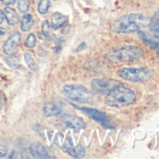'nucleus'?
Listing matches in <instances>:
<instances>
[{
	"instance_id": "nucleus-1",
	"label": "nucleus",
	"mask_w": 159,
	"mask_h": 159,
	"mask_svg": "<svg viewBox=\"0 0 159 159\" xmlns=\"http://www.w3.org/2000/svg\"><path fill=\"white\" fill-rule=\"evenodd\" d=\"M143 56V50L137 45H124L109 50L104 54V59L111 64L133 62Z\"/></svg>"
},
{
	"instance_id": "nucleus-2",
	"label": "nucleus",
	"mask_w": 159,
	"mask_h": 159,
	"mask_svg": "<svg viewBox=\"0 0 159 159\" xmlns=\"http://www.w3.org/2000/svg\"><path fill=\"white\" fill-rule=\"evenodd\" d=\"M104 101L109 107L124 108L132 105L136 101V94L132 89L120 84L106 95Z\"/></svg>"
},
{
	"instance_id": "nucleus-3",
	"label": "nucleus",
	"mask_w": 159,
	"mask_h": 159,
	"mask_svg": "<svg viewBox=\"0 0 159 159\" xmlns=\"http://www.w3.org/2000/svg\"><path fill=\"white\" fill-rule=\"evenodd\" d=\"M147 18L141 13H131L115 20L111 26L114 33L128 34L139 31L145 25Z\"/></svg>"
},
{
	"instance_id": "nucleus-4",
	"label": "nucleus",
	"mask_w": 159,
	"mask_h": 159,
	"mask_svg": "<svg viewBox=\"0 0 159 159\" xmlns=\"http://www.w3.org/2000/svg\"><path fill=\"white\" fill-rule=\"evenodd\" d=\"M62 92L66 98L78 103H92L94 100L93 93L82 85H65Z\"/></svg>"
},
{
	"instance_id": "nucleus-5",
	"label": "nucleus",
	"mask_w": 159,
	"mask_h": 159,
	"mask_svg": "<svg viewBox=\"0 0 159 159\" xmlns=\"http://www.w3.org/2000/svg\"><path fill=\"white\" fill-rule=\"evenodd\" d=\"M117 75L125 81L132 83H144L151 79V71L146 67H123Z\"/></svg>"
},
{
	"instance_id": "nucleus-6",
	"label": "nucleus",
	"mask_w": 159,
	"mask_h": 159,
	"mask_svg": "<svg viewBox=\"0 0 159 159\" xmlns=\"http://www.w3.org/2000/svg\"><path fill=\"white\" fill-rule=\"evenodd\" d=\"M121 83L112 79H94L91 82V86L94 91L101 95H107L111 89Z\"/></svg>"
},
{
	"instance_id": "nucleus-7",
	"label": "nucleus",
	"mask_w": 159,
	"mask_h": 159,
	"mask_svg": "<svg viewBox=\"0 0 159 159\" xmlns=\"http://www.w3.org/2000/svg\"><path fill=\"white\" fill-rule=\"evenodd\" d=\"M76 108L79 109L80 111H82L84 113H85L88 117H90L94 121L99 123L101 125H103L105 127H111L109 124L108 117L104 112H102L97 109H91V108H84V107H76Z\"/></svg>"
},
{
	"instance_id": "nucleus-8",
	"label": "nucleus",
	"mask_w": 159,
	"mask_h": 159,
	"mask_svg": "<svg viewBox=\"0 0 159 159\" xmlns=\"http://www.w3.org/2000/svg\"><path fill=\"white\" fill-rule=\"evenodd\" d=\"M21 42V35L19 32L12 33L3 45V52L6 55H14Z\"/></svg>"
},
{
	"instance_id": "nucleus-9",
	"label": "nucleus",
	"mask_w": 159,
	"mask_h": 159,
	"mask_svg": "<svg viewBox=\"0 0 159 159\" xmlns=\"http://www.w3.org/2000/svg\"><path fill=\"white\" fill-rule=\"evenodd\" d=\"M64 124L74 129V130H81V129H84L85 128V122L81 118V117H78V116H75V115H72V114H65L62 118Z\"/></svg>"
},
{
	"instance_id": "nucleus-10",
	"label": "nucleus",
	"mask_w": 159,
	"mask_h": 159,
	"mask_svg": "<svg viewBox=\"0 0 159 159\" xmlns=\"http://www.w3.org/2000/svg\"><path fill=\"white\" fill-rule=\"evenodd\" d=\"M62 150L74 158H82V157H84V155H85V151H84V147L81 145H78L77 147H74L72 144V141L69 138L66 139V141L63 145Z\"/></svg>"
},
{
	"instance_id": "nucleus-11",
	"label": "nucleus",
	"mask_w": 159,
	"mask_h": 159,
	"mask_svg": "<svg viewBox=\"0 0 159 159\" xmlns=\"http://www.w3.org/2000/svg\"><path fill=\"white\" fill-rule=\"evenodd\" d=\"M62 108L60 104L56 102H47L44 104L42 108V115L44 117H52L57 116L61 113Z\"/></svg>"
},
{
	"instance_id": "nucleus-12",
	"label": "nucleus",
	"mask_w": 159,
	"mask_h": 159,
	"mask_svg": "<svg viewBox=\"0 0 159 159\" xmlns=\"http://www.w3.org/2000/svg\"><path fill=\"white\" fill-rule=\"evenodd\" d=\"M30 153L34 158H49V152L46 147L39 143L34 142L30 145Z\"/></svg>"
},
{
	"instance_id": "nucleus-13",
	"label": "nucleus",
	"mask_w": 159,
	"mask_h": 159,
	"mask_svg": "<svg viewBox=\"0 0 159 159\" xmlns=\"http://www.w3.org/2000/svg\"><path fill=\"white\" fill-rule=\"evenodd\" d=\"M138 32H139V37L146 45H148L152 50L159 52V39L158 38H156L154 36H150L141 30H139Z\"/></svg>"
},
{
	"instance_id": "nucleus-14",
	"label": "nucleus",
	"mask_w": 159,
	"mask_h": 159,
	"mask_svg": "<svg viewBox=\"0 0 159 159\" xmlns=\"http://www.w3.org/2000/svg\"><path fill=\"white\" fill-rule=\"evenodd\" d=\"M51 21H52V29H59L60 27L64 26L67 22H68V17L66 15H64L60 12H54L51 16Z\"/></svg>"
},
{
	"instance_id": "nucleus-15",
	"label": "nucleus",
	"mask_w": 159,
	"mask_h": 159,
	"mask_svg": "<svg viewBox=\"0 0 159 159\" xmlns=\"http://www.w3.org/2000/svg\"><path fill=\"white\" fill-rule=\"evenodd\" d=\"M149 29L152 36L159 39V10L154 12V14L152 16V18L149 21Z\"/></svg>"
},
{
	"instance_id": "nucleus-16",
	"label": "nucleus",
	"mask_w": 159,
	"mask_h": 159,
	"mask_svg": "<svg viewBox=\"0 0 159 159\" xmlns=\"http://www.w3.org/2000/svg\"><path fill=\"white\" fill-rule=\"evenodd\" d=\"M4 14H5V18L7 20L8 25L13 26L19 23V16H18L16 11L13 10L12 8L7 7L4 11Z\"/></svg>"
},
{
	"instance_id": "nucleus-17",
	"label": "nucleus",
	"mask_w": 159,
	"mask_h": 159,
	"mask_svg": "<svg viewBox=\"0 0 159 159\" xmlns=\"http://www.w3.org/2000/svg\"><path fill=\"white\" fill-rule=\"evenodd\" d=\"M41 32H42L43 36L45 37V39H47L49 40H52V39H55L53 29H52V25H50V23L47 20L43 21L42 24H41Z\"/></svg>"
},
{
	"instance_id": "nucleus-18",
	"label": "nucleus",
	"mask_w": 159,
	"mask_h": 159,
	"mask_svg": "<svg viewBox=\"0 0 159 159\" xmlns=\"http://www.w3.org/2000/svg\"><path fill=\"white\" fill-rule=\"evenodd\" d=\"M33 25H34V20L32 15L28 13L24 14L21 22V30L24 32H27L33 27Z\"/></svg>"
},
{
	"instance_id": "nucleus-19",
	"label": "nucleus",
	"mask_w": 159,
	"mask_h": 159,
	"mask_svg": "<svg viewBox=\"0 0 159 159\" xmlns=\"http://www.w3.org/2000/svg\"><path fill=\"white\" fill-rule=\"evenodd\" d=\"M24 58L25 61V64L27 65V66L32 70V71H38L39 70V66L35 61V59L33 58L32 54L29 52H25L24 53Z\"/></svg>"
},
{
	"instance_id": "nucleus-20",
	"label": "nucleus",
	"mask_w": 159,
	"mask_h": 159,
	"mask_svg": "<svg viewBox=\"0 0 159 159\" xmlns=\"http://www.w3.org/2000/svg\"><path fill=\"white\" fill-rule=\"evenodd\" d=\"M51 8L50 0H40L38 5V11L40 14H46Z\"/></svg>"
},
{
	"instance_id": "nucleus-21",
	"label": "nucleus",
	"mask_w": 159,
	"mask_h": 159,
	"mask_svg": "<svg viewBox=\"0 0 159 159\" xmlns=\"http://www.w3.org/2000/svg\"><path fill=\"white\" fill-rule=\"evenodd\" d=\"M17 8L20 12L25 13L30 8V0H16Z\"/></svg>"
},
{
	"instance_id": "nucleus-22",
	"label": "nucleus",
	"mask_w": 159,
	"mask_h": 159,
	"mask_svg": "<svg viewBox=\"0 0 159 159\" xmlns=\"http://www.w3.org/2000/svg\"><path fill=\"white\" fill-rule=\"evenodd\" d=\"M36 43H37V39H36V36L35 34H30L28 35V37L26 38L25 39V46L27 48H34L36 46Z\"/></svg>"
},
{
	"instance_id": "nucleus-23",
	"label": "nucleus",
	"mask_w": 159,
	"mask_h": 159,
	"mask_svg": "<svg viewBox=\"0 0 159 159\" xmlns=\"http://www.w3.org/2000/svg\"><path fill=\"white\" fill-rule=\"evenodd\" d=\"M6 62L10 65V66L14 67V68L19 67V65H20L19 60L13 55H8V57L6 58Z\"/></svg>"
},
{
	"instance_id": "nucleus-24",
	"label": "nucleus",
	"mask_w": 159,
	"mask_h": 159,
	"mask_svg": "<svg viewBox=\"0 0 159 159\" xmlns=\"http://www.w3.org/2000/svg\"><path fill=\"white\" fill-rule=\"evenodd\" d=\"M8 154V145L4 140H0V157H5Z\"/></svg>"
},
{
	"instance_id": "nucleus-25",
	"label": "nucleus",
	"mask_w": 159,
	"mask_h": 159,
	"mask_svg": "<svg viewBox=\"0 0 159 159\" xmlns=\"http://www.w3.org/2000/svg\"><path fill=\"white\" fill-rule=\"evenodd\" d=\"M5 103H6V97L2 92H0V110L3 109V107L5 106Z\"/></svg>"
},
{
	"instance_id": "nucleus-26",
	"label": "nucleus",
	"mask_w": 159,
	"mask_h": 159,
	"mask_svg": "<svg viewBox=\"0 0 159 159\" xmlns=\"http://www.w3.org/2000/svg\"><path fill=\"white\" fill-rule=\"evenodd\" d=\"M0 2L4 4L5 6H11L15 2V0H0Z\"/></svg>"
},
{
	"instance_id": "nucleus-27",
	"label": "nucleus",
	"mask_w": 159,
	"mask_h": 159,
	"mask_svg": "<svg viewBox=\"0 0 159 159\" xmlns=\"http://www.w3.org/2000/svg\"><path fill=\"white\" fill-rule=\"evenodd\" d=\"M4 19H5V14H4V12L1 10H0V25L3 23Z\"/></svg>"
},
{
	"instance_id": "nucleus-28",
	"label": "nucleus",
	"mask_w": 159,
	"mask_h": 159,
	"mask_svg": "<svg viewBox=\"0 0 159 159\" xmlns=\"http://www.w3.org/2000/svg\"><path fill=\"white\" fill-rule=\"evenodd\" d=\"M6 29L4 28V27H2L1 25H0V38H1V37H3L5 34H6Z\"/></svg>"
},
{
	"instance_id": "nucleus-29",
	"label": "nucleus",
	"mask_w": 159,
	"mask_h": 159,
	"mask_svg": "<svg viewBox=\"0 0 159 159\" xmlns=\"http://www.w3.org/2000/svg\"><path fill=\"white\" fill-rule=\"evenodd\" d=\"M85 45H86V44H85L84 42H83V43H82L81 45H80V46H79V47H78V48L76 49V52H79V51H81V49L84 48V47H85Z\"/></svg>"
},
{
	"instance_id": "nucleus-30",
	"label": "nucleus",
	"mask_w": 159,
	"mask_h": 159,
	"mask_svg": "<svg viewBox=\"0 0 159 159\" xmlns=\"http://www.w3.org/2000/svg\"><path fill=\"white\" fill-rule=\"evenodd\" d=\"M157 53H158V54H159V52H157Z\"/></svg>"
}]
</instances>
